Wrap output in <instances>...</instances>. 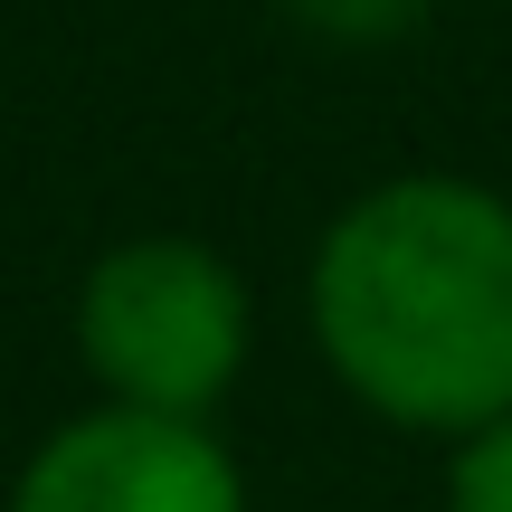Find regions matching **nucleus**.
Instances as JSON below:
<instances>
[{
    "mask_svg": "<svg viewBox=\"0 0 512 512\" xmlns=\"http://www.w3.org/2000/svg\"><path fill=\"white\" fill-rule=\"evenodd\" d=\"M313 342L389 427L465 437L512 408V200L456 171L361 190L313 247Z\"/></svg>",
    "mask_w": 512,
    "mask_h": 512,
    "instance_id": "1",
    "label": "nucleus"
},
{
    "mask_svg": "<svg viewBox=\"0 0 512 512\" xmlns=\"http://www.w3.org/2000/svg\"><path fill=\"white\" fill-rule=\"evenodd\" d=\"M247 275L200 238H124L76 285V351L124 408L209 418L247 370Z\"/></svg>",
    "mask_w": 512,
    "mask_h": 512,
    "instance_id": "2",
    "label": "nucleus"
},
{
    "mask_svg": "<svg viewBox=\"0 0 512 512\" xmlns=\"http://www.w3.org/2000/svg\"><path fill=\"white\" fill-rule=\"evenodd\" d=\"M446 512H512V408L456 437V456H446Z\"/></svg>",
    "mask_w": 512,
    "mask_h": 512,
    "instance_id": "4",
    "label": "nucleus"
},
{
    "mask_svg": "<svg viewBox=\"0 0 512 512\" xmlns=\"http://www.w3.org/2000/svg\"><path fill=\"white\" fill-rule=\"evenodd\" d=\"M10 512H247V475L209 418L105 399L29 446Z\"/></svg>",
    "mask_w": 512,
    "mask_h": 512,
    "instance_id": "3",
    "label": "nucleus"
},
{
    "mask_svg": "<svg viewBox=\"0 0 512 512\" xmlns=\"http://www.w3.org/2000/svg\"><path fill=\"white\" fill-rule=\"evenodd\" d=\"M313 38H342V48H380V38H408L437 0H285Z\"/></svg>",
    "mask_w": 512,
    "mask_h": 512,
    "instance_id": "5",
    "label": "nucleus"
}]
</instances>
